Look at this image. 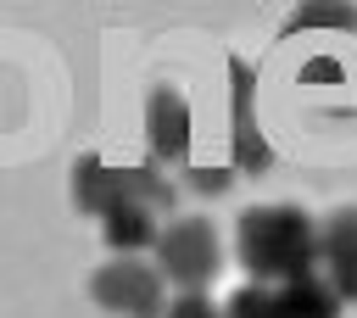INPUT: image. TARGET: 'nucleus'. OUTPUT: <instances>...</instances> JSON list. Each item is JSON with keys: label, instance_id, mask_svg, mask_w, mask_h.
Instances as JSON below:
<instances>
[{"label": "nucleus", "instance_id": "f257e3e1", "mask_svg": "<svg viewBox=\"0 0 357 318\" xmlns=\"http://www.w3.org/2000/svg\"><path fill=\"white\" fill-rule=\"evenodd\" d=\"M234 251H240V268L257 285H284V279L318 268V223L290 201L251 206V212H240Z\"/></svg>", "mask_w": 357, "mask_h": 318}, {"label": "nucleus", "instance_id": "f03ea898", "mask_svg": "<svg viewBox=\"0 0 357 318\" xmlns=\"http://www.w3.org/2000/svg\"><path fill=\"white\" fill-rule=\"evenodd\" d=\"M173 212V190L167 179H156L151 167H128V190L100 212L106 218V245L112 251H139L156 240V223Z\"/></svg>", "mask_w": 357, "mask_h": 318}, {"label": "nucleus", "instance_id": "7ed1b4c3", "mask_svg": "<svg viewBox=\"0 0 357 318\" xmlns=\"http://www.w3.org/2000/svg\"><path fill=\"white\" fill-rule=\"evenodd\" d=\"M156 268L167 279H178L184 290H201L218 262H223V245H218V229L206 218H173L167 229H156Z\"/></svg>", "mask_w": 357, "mask_h": 318}, {"label": "nucleus", "instance_id": "20e7f679", "mask_svg": "<svg viewBox=\"0 0 357 318\" xmlns=\"http://www.w3.org/2000/svg\"><path fill=\"white\" fill-rule=\"evenodd\" d=\"M89 296L117 318H162V268L139 262V251H117L106 268H95Z\"/></svg>", "mask_w": 357, "mask_h": 318}, {"label": "nucleus", "instance_id": "39448f33", "mask_svg": "<svg viewBox=\"0 0 357 318\" xmlns=\"http://www.w3.org/2000/svg\"><path fill=\"white\" fill-rule=\"evenodd\" d=\"M318 262L340 301H357V206H340L329 223H318Z\"/></svg>", "mask_w": 357, "mask_h": 318}, {"label": "nucleus", "instance_id": "423d86ee", "mask_svg": "<svg viewBox=\"0 0 357 318\" xmlns=\"http://www.w3.org/2000/svg\"><path fill=\"white\" fill-rule=\"evenodd\" d=\"M145 139H151V156L156 162H184L190 151V106L178 89H151L145 100Z\"/></svg>", "mask_w": 357, "mask_h": 318}, {"label": "nucleus", "instance_id": "0eeeda50", "mask_svg": "<svg viewBox=\"0 0 357 318\" xmlns=\"http://www.w3.org/2000/svg\"><path fill=\"white\" fill-rule=\"evenodd\" d=\"M229 73H234V162L245 173H262L273 162V151H268V139L257 134V117H251V61L229 56Z\"/></svg>", "mask_w": 357, "mask_h": 318}, {"label": "nucleus", "instance_id": "6e6552de", "mask_svg": "<svg viewBox=\"0 0 357 318\" xmlns=\"http://www.w3.org/2000/svg\"><path fill=\"white\" fill-rule=\"evenodd\" d=\"M273 301H279V312L284 318H340V296L329 290V279L324 273H296V279H284V285H273Z\"/></svg>", "mask_w": 357, "mask_h": 318}, {"label": "nucleus", "instance_id": "1a4fd4ad", "mask_svg": "<svg viewBox=\"0 0 357 318\" xmlns=\"http://www.w3.org/2000/svg\"><path fill=\"white\" fill-rule=\"evenodd\" d=\"M123 190H128V167L112 173V167H100L95 156H78V167H73V201H78V212H95V218H100Z\"/></svg>", "mask_w": 357, "mask_h": 318}, {"label": "nucleus", "instance_id": "9d476101", "mask_svg": "<svg viewBox=\"0 0 357 318\" xmlns=\"http://www.w3.org/2000/svg\"><path fill=\"white\" fill-rule=\"evenodd\" d=\"M301 28H357V6L351 0H301L290 11V22L279 28V39H290Z\"/></svg>", "mask_w": 357, "mask_h": 318}, {"label": "nucleus", "instance_id": "9b49d317", "mask_svg": "<svg viewBox=\"0 0 357 318\" xmlns=\"http://www.w3.org/2000/svg\"><path fill=\"white\" fill-rule=\"evenodd\" d=\"M223 318H284L279 301H273V285H240L229 301H223Z\"/></svg>", "mask_w": 357, "mask_h": 318}, {"label": "nucleus", "instance_id": "f8f14e48", "mask_svg": "<svg viewBox=\"0 0 357 318\" xmlns=\"http://www.w3.org/2000/svg\"><path fill=\"white\" fill-rule=\"evenodd\" d=\"M167 318H223V307L212 301V296H201V290H184L173 307H162Z\"/></svg>", "mask_w": 357, "mask_h": 318}, {"label": "nucleus", "instance_id": "ddd939ff", "mask_svg": "<svg viewBox=\"0 0 357 318\" xmlns=\"http://www.w3.org/2000/svg\"><path fill=\"white\" fill-rule=\"evenodd\" d=\"M301 78H307V84H312V78H324V84H335V78H340V67H335V61H312V67H307Z\"/></svg>", "mask_w": 357, "mask_h": 318}]
</instances>
